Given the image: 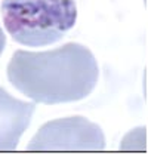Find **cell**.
Segmentation results:
<instances>
[{
    "label": "cell",
    "mask_w": 148,
    "mask_h": 154,
    "mask_svg": "<svg viewBox=\"0 0 148 154\" xmlns=\"http://www.w3.org/2000/svg\"><path fill=\"white\" fill-rule=\"evenodd\" d=\"M8 79L34 102L70 104L92 94L99 68L89 48L67 43L46 52L17 51L8 64Z\"/></svg>",
    "instance_id": "6da1fadb"
},
{
    "label": "cell",
    "mask_w": 148,
    "mask_h": 154,
    "mask_svg": "<svg viewBox=\"0 0 148 154\" xmlns=\"http://www.w3.org/2000/svg\"><path fill=\"white\" fill-rule=\"evenodd\" d=\"M3 24L17 43L40 48L62 38L77 21L76 0H3Z\"/></svg>",
    "instance_id": "7a4b0ae2"
},
{
    "label": "cell",
    "mask_w": 148,
    "mask_h": 154,
    "mask_svg": "<svg viewBox=\"0 0 148 154\" xmlns=\"http://www.w3.org/2000/svg\"><path fill=\"white\" fill-rule=\"evenodd\" d=\"M102 129L85 117L48 122L28 144V150H104Z\"/></svg>",
    "instance_id": "3957f363"
},
{
    "label": "cell",
    "mask_w": 148,
    "mask_h": 154,
    "mask_svg": "<svg viewBox=\"0 0 148 154\" xmlns=\"http://www.w3.org/2000/svg\"><path fill=\"white\" fill-rule=\"evenodd\" d=\"M34 111V102L17 99L0 86V151H9L18 147Z\"/></svg>",
    "instance_id": "277c9868"
},
{
    "label": "cell",
    "mask_w": 148,
    "mask_h": 154,
    "mask_svg": "<svg viewBox=\"0 0 148 154\" xmlns=\"http://www.w3.org/2000/svg\"><path fill=\"white\" fill-rule=\"evenodd\" d=\"M5 46H6V36H5V33H3L2 27H0V55H2V52H3Z\"/></svg>",
    "instance_id": "5b68a950"
}]
</instances>
